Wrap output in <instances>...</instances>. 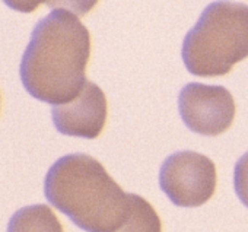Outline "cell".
Segmentation results:
<instances>
[{"mask_svg": "<svg viewBox=\"0 0 248 232\" xmlns=\"http://www.w3.org/2000/svg\"><path fill=\"white\" fill-rule=\"evenodd\" d=\"M91 57V34L76 15L56 9L32 30L19 75L38 101L62 105L82 91Z\"/></svg>", "mask_w": 248, "mask_h": 232, "instance_id": "1", "label": "cell"}, {"mask_svg": "<svg viewBox=\"0 0 248 232\" xmlns=\"http://www.w3.org/2000/svg\"><path fill=\"white\" fill-rule=\"evenodd\" d=\"M46 199L86 232H115L127 220L130 194L104 165L85 154L57 159L44 181Z\"/></svg>", "mask_w": 248, "mask_h": 232, "instance_id": "2", "label": "cell"}, {"mask_svg": "<svg viewBox=\"0 0 248 232\" xmlns=\"http://www.w3.org/2000/svg\"><path fill=\"white\" fill-rule=\"evenodd\" d=\"M187 70L200 77L223 76L248 57V6L216 0L200 15L183 43Z\"/></svg>", "mask_w": 248, "mask_h": 232, "instance_id": "3", "label": "cell"}, {"mask_svg": "<svg viewBox=\"0 0 248 232\" xmlns=\"http://www.w3.org/2000/svg\"><path fill=\"white\" fill-rule=\"evenodd\" d=\"M217 183L215 162L194 151L170 155L159 171L161 190L180 207H199L215 194Z\"/></svg>", "mask_w": 248, "mask_h": 232, "instance_id": "4", "label": "cell"}, {"mask_svg": "<svg viewBox=\"0 0 248 232\" xmlns=\"http://www.w3.org/2000/svg\"><path fill=\"white\" fill-rule=\"evenodd\" d=\"M178 109L191 132L202 136H217L232 126L236 107L226 88L193 82L181 89Z\"/></svg>", "mask_w": 248, "mask_h": 232, "instance_id": "5", "label": "cell"}, {"mask_svg": "<svg viewBox=\"0 0 248 232\" xmlns=\"http://www.w3.org/2000/svg\"><path fill=\"white\" fill-rule=\"evenodd\" d=\"M108 104L102 89L86 80L79 95L70 102L54 105L51 119L57 132L66 136L96 139L105 126Z\"/></svg>", "mask_w": 248, "mask_h": 232, "instance_id": "6", "label": "cell"}, {"mask_svg": "<svg viewBox=\"0 0 248 232\" xmlns=\"http://www.w3.org/2000/svg\"><path fill=\"white\" fill-rule=\"evenodd\" d=\"M8 232H63V226L48 206L32 204L14 213Z\"/></svg>", "mask_w": 248, "mask_h": 232, "instance_id": "7", "label": "cell"}, {"mask_svg": "<svg viewBox=\"0 0 248 232\" xmlns=\"http://www.w3.org/2000/svg\"><path fill=\"white\" fill-rule=\"evenodd\" d=\"M130 213L115 232H162L161 217L154 206L138 194H130Z\"/></svg>", "mask_w": 248, "mask_h": 232, "instance_id": "8", "label": "cell"}, {"mask_svg": "<svg viewBox=\"0 0 248 232\" xmlns=\"http://www.w3.org/2000/svg\"><path fill=\"white\" fill-rule=\"evenodd\" d=\"M233 187L238 199L248 207V152L244 154L235 164Z\"/></svg>", "mask_w": 248, "mask_h": 232, "instance_id": "9", "label": "cell"}, {"mask_svg": "<svg viewBox=\"0 0 248 232\" xmlns=\"http://www.w3.org/2000/svg\"><path fill=\"white\" fill-rule=\"evenodd\" d=\"M99 0H47L46 5L53 11L60 9L70 12L76 16H83L89 14Z\"/></svg>", "mask_w": 248, "mask_h": 232, "instance_id": "10", "label": "cell"}, {"mask_svg": "<svg viewBox=\"0 0 248 232\" xmlns=\"http://www.w3.org/2000/svg\"><path fill=\"white\" fill-rule=\"evenodd\" d=\"M5 5H8V8L16 11V12H22V14H31L35 12L38 9L40 5L46 3L47 0H3Z\"/></svg>", "mask_w": 248, "mask_h": 232, "instance_id": "11", "label": "cell"}]
</instances>
